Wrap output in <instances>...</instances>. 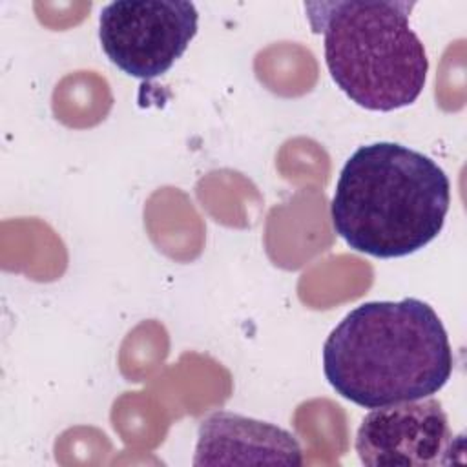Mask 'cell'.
Segmentation results:
<instances>
[{
	"instance_id": "3",
	"label": "cell",
	"mask_w": 467,
	"mask_h": 467,
	"mask_svg": "<svg viewBox=\"0 0 467 467\" xmlns=\"http://www.w3.org/2000/svg\"><path fill=\"white\" fill-rule=\"evenodd\" d=\"M414 2H306L314 33L323 35L325 62L337 88L358 106L392 111L423 91L429 58L409 24Z\"/></svg>"
},
{
	"instance_id": "5",
	"label": "cell",
	"mask_w": 467,
	"mask_h": 467,
	"mask_svg": "<svg viewBox=\"0 0 467 467\" xmlns=\"http://www.w3.org/2000/svg\"><path fill=\"white\" fill-rule=\"evenodd\" d=\"M356 452L370 467H434L462 462L463 436H454L441 403L421 398L372 409L356 432Z\"/></svg>"
},
{
	"instance_id": "2",
	"label": "cell",
	"mask_w": 467,
	"mask_h": 467,
	"mask_svg": "<svg viewBox=\"0 0 467 467\" xmlns=\"http://www.w3.org/2000/svg\"><path fill=\"white\" fill-rule=\"evenodd\" d=\"M449 204V177L431 157L403 144L374 142L345 162L330 217L352 250L392 259L438 237Z\"/></svg>"
},
{
	"instance_id": "4",
	"label": "cell",
	"mask_w": 467,
	"mask_h": 467,
	"mask_svg": "<svg viewBox=\"0 0 467 467\" xmlns=\"http://www.w3.org/2000/svg\"><path fill=\"white\" fill-rule=\"evenodd\" d=\"M197 20L195 5L186 0H117L100 11L99 38L111 64L150 80L182 57Z\"/></svg>"
},
{
	"instance_id": "6",
	"label": "cell",
	"mask_w": 467,
	"mask_h": 467,
	"mask_svg": "<svg viewBox=\"0 0 467 467\" xmlns=\"http://www.w3.org/2000/svg\"><path fill=\"white\" fill-rule=\"evenodd\" d=\"M224 463L301 465L303 452L294 434L277 425L215 410L199 425L193 465Z\"/></svg>"
},
{
	"instance_id": "1",
	"label": "cell",
	"mask_w": 467,
	"mask_h": 467,
	"mask_svg": "<svg viewBox=\"0 0 467 467\" xmlns=\"http://www.w3.org/2000/svg\"><path fill=\"white\" fill-rule=\"evenodd\" d=\"M452 367L441 319L416 297L356 306L323 345L325 378L365 409L429 398L443 389Z\"/></svg>"
}]
</instances>
